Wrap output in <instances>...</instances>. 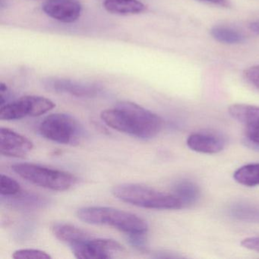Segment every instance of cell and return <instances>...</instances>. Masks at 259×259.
<instances>
[{"instance_id": "6da1fadb", "label": "cell", "mask_w": 259, "mask_h": 259, "mask_svg": "<svg viewBox=\"0 0 259 259\" xmlns=\"http://www.w3.org/2000/svg\"><path fill=\"white\" fill-rule=\"evenodd\" d=\"M101 117L110 128L144 140L156 137L163 125L160 116L130 101L104 110Z\"/></svg>"}, {"instance_id": "7a4b0ae2", "label": "cell", "mask_w": 259, "mask_h": 259, "mask_svg": "<svg viewBox=\"0 0 259 259\" xmlns=\"http://www.w3.org/2000/svg\"><path fill=\"white\" fill-rule=\"evenodd\" d=\"M112 192L118 199L144 208L157 210L183 208L181 201L174 194L160 192L142 185H119L115 186Z\"/></svg>"}, {"instance_id": "3957f363", "label": "cell", "mask_w": 259, "mask_h": 259, "mask_svg": "<svg viewBox=\"0 0 259 259\" xmlns=\"http://www.w3.org/2000/svg\"><path fill=\"white\" fill-rule=\"evenodd\" d=\"M77 216L81 221L95 225H107L130 233H147L145 220L134 213L109 207H86L79 209Z\"/></svg>"}, {"instance_id": "277c9868", "label": "cell", "mask_w": 259, "mask_h": 259, "mask_svg": "<svg viewBox=\"0 0 259 259\" xmlns=\"http://www.w3.org/2000/svg\"><path fill=\"white\" fill-rule=\"evenodd\" d=\"M12 169L19 177L36 186L53 191H66L76 183L75 176L35 163H16Z\"/></svg>"}, {"instance_id": "5b68a950", "label": "cell", "mask_w": 259, "mask_h": 259, "mask_svg": "<svg viewBox=\"0 0 259 259\" xmlns=\"http://www.w3.org/2000/svg\"><path fill=\"white\" fill-rule=\"evenodd\" d=\"M84 132L81 124L66 113L50 115L39 126V133L43 137L63 145L79 143L84 136Z\"/></svg>"}, {"instance_id": "8992f818", "label": "cell", "mask_w": 259, "mask_h": 259, "mask_svg": "<svg viewBox=\"0 0 259 259\" xmlns=\"http://www.w3.org/2000/svg\"><path fill=\"white\" fill-rule=\"evenodd\" d=\"M51 100L40 96L27 95L14 102L1 106L0 119L2 120H16L26 116H39L55 107Z\"/></svg>"}, {"instance_id": "52a82bcc", "label": "cell", "mask_w": 259, "mask_h": 259, "mask_svg": "<svg viewBox=\"0 0 259 259\" xmlns=\"http://www.w3.org/2000/svg\"><path fill=\"white\" fill-rule=\"evenodd\" d=\"M74 255L78 258L107 259L122 252L121 244L113 239H89L71 245Z\"/></svg>"}, {"instance_id": "ba28073f", "label": "cell", "mask_w": 259, "mask_h": 259, "mask_svg": "<svg viewBox=\"0 0 259 259\" xmlns=\"http://www.w3.org/2000/svg\"><path fill=\"white\" fill-rule=\"evenodd\" d=\"M44 85L51 92L69 94L80 98H94L103 90L102 87L97 84L63 78H48L44 81Z\"/></svg>"}, {"instance_id": "9c48e42d", "label": "cell", "mask_w": 259, "mask_h": 259, "mask_svg": "<svg viewBox=\"0 0 259 259\" xmlns=\"http://www.w3.org/2000/svg\"><path fill=\"white\" fill-rule=\"evenodd\" d=\"M34 148L28 138L7 128L0 130V152L10 157H24Z\"/></svg>"}, {"instance_id": "30bf717a", "label": "cell", "mask_w": 259, "mask_h": 259, "mask_svg": "<svg viewBox=\"0 0 259 259\" xmlns=\"http://www.w3.org/2000/svg\"><path fill=\"white\" fill-rule=\"evenodd\" d=\"M42 10L59 22L72 23L81 16V5L78 0H46Z\"/></svg>"}, {"instance_id": "8fae6325", "label": "cell", "mask_w": 259, "mask_h": 259, "mask_svg": "<svg viewBox=\"0 0 259 259\" xmlns=\"http://www.w3.org/2000/svg\"><path fill=\"white\" fill-rule=\"evenodd\" d=\"M186 144L192 151L207 154H218L225 147V142L222 138L207 133L190 135L188 137Z\"/></svg>"}, {"instance_id": "7c38bea8", "label": "cell", "mask_w": 259, "mask_h": 259, "mask_svg": "<svg viewBox=\"0 0 259 259\" xmlns=\"http://www.w3.org/2000/svg\"><path fill=\"white\" fill-rule=\"evenodd\" d=\"M2 202L12 208L22 210H37L49 204L50 201L45 197L29 192L21 191L11 196H1Z\"/></svg>"}, {"instance_id": "4fadbf2b", "label": "cell", "mask_w": 259, "mask_h": 259, "mask_svg": "<svg viewBox=\"0 0 259 259\" xmlns=\"http://www.w3.org/2000/svg\"><path fill=\"white\" fill-rule=\"evenodd\" d=\"M229 114L247 128H259V107L236 104L230 106Z\"/></svg>"}, {"instance_id": "5bb4252c", "label": "cell", "mask_w": 259, "mask_h": 259, "mask_svg": "<svg viewBox=\"0 0 259 259\" xmlns=\"http://www.w3.org/2000/svg\"><path fill=\"white\" fill-rule=\"evenodd\" d=\"M54 236L69 246L90 239V236L84 230L72 224L57 223L52 227Z\"/></svg>"}, {"instance_id": "9a60e30c", "label": "cell", "mask_w": 259, "mask_h": 259, "mask_svg": "<svg viewBox=\"0 0 259 259\" xmlns=\"http://www.w3.org/2000/svg\"><path fill=\"white\" fill-rule=\"evenodd\" d=\"M104 7L108 13L119 16L140 14L146 10L145 4L139 0H105Z\"/></svg>"}, {"instance_id": "2e32d148", "label": "cell", "mask_w": 259, "mask_h": 259, "mask_svg": "<svg viewBox=\"0 0 259 259\" xmlns=\"http://www.w3.org/2000/svg\"><path fill=\"white\" fill-rule=\"evenodd\" d=\"M174 194L181 201L183 207L196 204L200 198L199 187L190 180H180L174 186Z\"/></svg>"}, {"instance_id": "e0dca14e", "label": "cell", "mask_w": 259, "mask_h": 259, "mask_svg": "<svg viewBox=\"0 0 259 259\" xmlns=\"http://www.w3.org/2000/svg\"><path fill=\"white\" fill-rule=\"evenodd\" d=\"M233 178L242 186H259V163H248L241 166L235 171Z\"/></svg>"}, {"instance_id": "ac0fdd59", "label": "cell", "mask_w": 259, "mask_h": 259, "mask_svg": "<svg viewBox=\"0 0 259 259\" xmlns=\"http://www.w3.org/2000/svg\"><path fill=\"white\" fill-rule=\"evenodd\" d=\"M210 34L215 40L225 45H237L245 40V36L240 31L224 25L213 27L210 30Z\"/></svg>"}, {"instance_id": "d6986e66", "label": "cell", "mask_w": 259, "mask_h": 259, "mask_svg": "<svg viewBox=\"0 0 259 259\" xmlns=\"http://www.w3.org/2000/svg\"><path fill=\"white\" fill-rule=\"evenodd\" d=\"M232 215L240 221L259 222V207L248 204H239L233 206Z\"/></svg>"}, {"instance_id": "ffe728a7", "label": "cell", "mask_w": 259, "mask_h": 259, "mask_svg": "<svg viewBox=\"0 0 259 259\" xmlns=\"http://www.w3.org/2000/svg\"><path fill=\"white\" fill-rule=\"evenodd\" d=\"M22 191L20 184L8 176L2 174L0 180V193L1 196H11Z\"/></svg>"}, {"instance_id": "44dd1931", "label": "cell", "mask_w": 259, "mask_h": 259, "mask_svg": "<svg viewBox=\"0 0 259 259\" xmlns=\"http://www.w3.org/2000/svg\"><path fill=\"white\" fill-rule=\"evenodd\" d=\"M13 257L16 259H49L51 258V256L46 251L28 248L17 250L13 253Z\"/></svg>"}, {"instance_id": "7402d4cb", "label": "cell", "mask_w": 259, "mask_h": 259, "mask_svg": "<svg viewBox=\"0 0 259 259\" xmlns=\"http://www.w3.org/2000/svg\"><path fill=\"white\" fill-rule=\"evenodd\" d=\"M147 233H136L128 234V241L132 246L139 251H145L148 248Z\"/></svg>"}, {"instance_id": "603a6c76", "label": "cell", "mask_w": 259, "mask_h": 259, "mask_svg": "<svg viewBox=\"0 0 259 259\" xmlns=\"http://www.w3.org/2000/svg\"><path fill=\"white\" fill-rule=\"evenodd\" d=\"M244 75L251 84L259 89V65L248 68L244 72Z\"/></svg>"}, {"instance_id": "cb8c5ba5", "label": "cell", "mask_w": 259, "mask_h": 259, "mask_svg": "<svg viewBox=\"0 0 259 259\" xmlns=\"http://www.w3.org/2000/svg\"><path fill=\"white\" fill-rule=\"evenodd\" d=\"M241 245L247 249L259 252V236L246 238L242 241Z\"/></svg>"}, {"instance_id": "d4e9b609", "label": "cell", "mask_w": 259, "mask_h": 259, "mask_svg": "<svg viewBox=\"0 0 259 259\" xmlns=\"http://www.w3.org/2000/svg\"><path fill=\"white\" fill-rule=\"evenodd\" d=\"M245 135L251 143L259 146V128L245 127Z\"/></svg>"}, {"instance_id": "484cf974", "label": "cell", "mask_w": 259, "mask_h": 259, "mask_svg": "<svg viewBox=\"0 0 259 259\" xmlns=\"http://www.w3.org/2000/svg\"><path fill=\"white\" fill-rule=\"evenodd\" d=\"M201 1L212 4L213 5L219 6V7H225V8H228L230 6L229 0H201Z\"/></svg>"}, {"instance_id": "4316f807", "label": "cell", "mask_w": 259, "mask_h": 259, "mask_svg": "<svg viewBox=\"0 0 259 259\" xmlns=\"http://www.w3.org/2000/svg\"><path fill=\"white\" fill-rule=\"evenodd\" d=\"M154 257L157 258H175V257H180V256L174 255V254L166 252V251H161V252H157V255Z\"/></svg>"}, {"instance_id": "83f0119b", "label": "cell", "mask_w": 259, "mask_h": 259, "mask_svg": "<svg viewBox=\"0 0 259 259\" xmlns=\"http://www.w3.org/2000/svg\"><path fill=\"white\" fill-rule=\"evenodd\" d=\"M249 29L254 34H259V19L250 24Z\"/></svg>"}]
</instances>
